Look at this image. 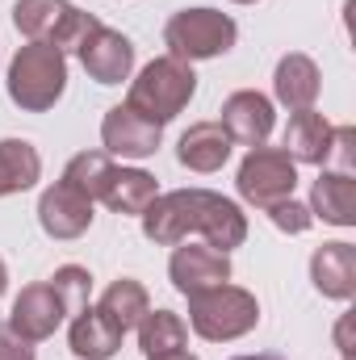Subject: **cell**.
<instances>
[{"label": "cell", "mask_w": 356, "mask_h": 360, "mask_svg": "<svg viewBox=\"0 0 356 360\" xmlns=\"http://www.w3.org/2000/svg\"><path fill=\"white\" fill-rule=\"evenodd\" d=\"M168 276L184 297H193V293H205V289H218L231 281V256L210 248V243L205 248H193V243L180 248L177 243V252L168 260Z\"/></svg>", "instance_id": "4fadbf2b"}, {"label": "cell", "mask_w": 356, "mask_h": 360, "mask_svg": "<svg viewBox=\"0 0 356 360\" xmlns=\"http://www.w3.org/2000/svg\"><path fill=\"white\" fill-rule=\"evenodd\" d=\"M231 360H285V356H272V352H260V356H231Z\"/></svg>", "instance_id": "f546056e"}, {"label": "cell", "mask_w": 356, "mask_h": 360, "mask_svg": "<svg viewBox=\"0 0 356 360\" xmlns=\"http://www.w3.org/2000/svg\"><path fill=\"white\" fill-rule=\"evenodd\" d=\"M147 360H197V356H189V352H168V356H147Z\"/></svg>", "instance_id": "f1b7e54d"}, {"label": "cell", "mask_w": 356, "mask_h": 360, "mask_svg": "<svg viewBox=\"0 0 356 360\" xmlns=\"http://www.w3.org/2000/svg\"><path fill=\"white\" fill-rule=\"evenodd\" d=\"M235 4H256V0H235Z\"/></svg>", "instance_id": "1f68e13d"}, {"label": "cell", "mask_w": 356, "mask_h": 360, "mask_svg": "<svg viewBox=\"0 0 356 360\" xmlns=\"http://www.w3.org/2000/svg\"><path fill=\"white\" fill-rule=\"evenodd\" d=\"M92 201L72 188L68 180H55L42 197H38V222L51 239H80L84 231L92 226Z\"/></svg>", "instance_id": "30bf717a"}, {"label": "cell", "mask_w": 356, "mask_h": 360, "mask_svg": "<svg viewBox=\"0 0 356 360\" xmlns=\"http://www.w3.org/2000/svg\"><path fill=\"white\" fill-rule=\"evenodd\" d=\"M42 176V160L25 139H0V197L25 193Z\"/></svg>", "instance_id": "7402d4cb"}, {"label": "cell", "mask_w": 356, "mask_h": 360, "mask_svg": "<svg viewBox=\"0 0 356 360\" xmlns=\"http://www.w3.org/2000/svg\"><path fill=\"white\" fill-rule=\"evenodd\" d=\"M76 55H80L84 72H89L96 84H122L134 72V42L126 34L109 30V25H96Z\"/></svg>", "instance_id": "7c38bea8"}, {"label": "cell", "mask_w": 356, "mask_h": 360, "mask_svg": "<svg viewBox=\"0 0 356 360\" xmlns=\"http://www.w3.org/2000/svg\"><path fill=\"white\" fill-rule=\"evenodd\" d=\"M51 285L59 289L68 314H80V310L92 302V276H89V269H80V264H63V269H55Z\"/></svg>", "instance_id": "d4e9b609"}, {"label": "cell", "mask_w": 356, "mask_h": 360, "mask_svg": "<svg viewBox=\"0 0 356 360\" xmlns=\"http://www.w3.org/2000/svg\"><path fill=\"white\" fill-rule=\"evenodd\" d=\"M68 89V55L42 42H25L8 63V101L25 113H46Z\"/></svg>", "instance_id": "7a4b0ae2"}, {"label": "cell", "mask_w": 356, "mask_h": 360, "mask_svg": "<svg viewBox=\"0 0 356 360\" xmlns=\"http://www.w3.org/2000/svg\"><path fill=\"white\" fill-rule=\"evenodd\" d=\"M96 310L105 314V323L113 327V331H134L139 323H143V314L151 310V293H147V285L143 281H134V276H122V281H113L105 293H101V302H96Z\"/></svg>", "instance_id": "d6986e66"}, {"label": "cell", "mask_w": 356, "mask_h": 360, "mask_svg": "<svg viewBox=\"0 0 356 360\" xmlns=\"http://www.w3.org/2000/svg\"><path fill=\"white\" fill-rule=\"evenodd\" d=\"M327 172L356 176V130L352 126H331V151H327Z\"/></svg>", "instance_id": "484cf974"}, {"label": "cell", "mask_w": 356, "mask_h": 360, "mask_svg": "<svg viewBox=\"0 0 356 360\" xmlns=\"http://www.w3.org/2000/svg\"><path fill=\"white\" fill-rule=\"evenodd\" d=\"M193 92H197L193 63H180L172 55H164V59H151V63L139 72V80L130 84L126 105H130L134 113H143L147 122L168 126L180 109L193 101Z\"/></svg>", "instance_id": "277c9868"}, {"label": "cell", "mask_w": 356, "mask_h": 360, "mask_svg": "<svg viewBox=\"0 0 356 360\" xmlns=\"http://www.w3.org/2000/svg\"><path fill=\"white\" fill-rule=\"evenodd\" d=\"M319 89H323V76H319L314 59L302 51H289L272 72V92L285 109H314Z\"/></svg>", "instance_id": "9a60e30c"}, {"label": "cell", "mask_w": 356, "mask_h": 360, "mask_svg": "<svg viewBox=\"0 0 356 360\" xmlns=\"http://www.w3.org/2000/svg\"><path fill=\"white\" fill-rule=\"evenodd\" d=\"M68 319V306L59 297V289L51 281H38V285H25L13 302V314H8V327L30 340V344H42L59 331V323Z\"/></svg>", "instance_id": "ba28073f"}, {"label": "cell", "mask_w": 356, "mask_h": 360, "mask_svg": "<svg viewBox=\"0 0 356 360\" xmlns=\"http://www.w3.org/2000/svg\"><path fill=\"white\" fill-rule=\"evenodd\" d=\"M160 197V188H155V176L151 172H143V168H109V176L101 184V193H96V201H105L113 214H134V218H143V210L151 205Z\"/></svg>", "instance_id": "ac0fdd59"}, {"label": "cell", "mask_w": 356, "mask_h": 360, "mask_svg": "<svg viewBox=\"0 0 356 360\" xmlns=\"http://www.w3.org/2000/svg\"><path fill=\"white\" fill-rule=\"evenodd\" d=\"M109 168H113V160H109L105 151H80V155H72V164L63 168V180H68L72 188H80L89 201H96V193H101V184L109 176Z\"/></svg>", "instance_id": "cb8c5ba5"}, {"label": "cell", "mask_w": 356, "mask_h": 360, "mask_svg": "<svg viewBox=\"0 0 356 360\" xmlns=\"http://www.w3.org/2000/svg\"><path fill=\"white\" fill-rule=\"evenodd\" d=\"M218 126L231 134V143H243V147H265V139L276 126V113H272V101L256 89H239L222 101V117Z\"/></svg>", "instance_id": "8fae6325"}, {"label": "cell", "mask_w": 356, "mask_h": 360, "mask_svg": "<svg viewBox=\"0 0 356 360\" xmlns=\"http://www.w3.org/2000/svg\"><path fill=\"white\" fill-rule=\"evenodd\" d=\"M310 281L323 297L348 302L356 297V248L352 243H323L310 256Z\"/></svg>", "instance_id": "5bb4252c"}, {"label": "cell", "mask_w": 356, "mask_h": 360, "mask_svg": "<svg viewBox=\"0 0 356 360\" xmlns=\"http://www.w3.org/2000/svg\"><path fill=\"white\" fill-rule=\"evenodd\" d=\"M235 188L248 205L256 210H272L276 201H289L293 188H298V164L281 151V147H252L248 160L239 164V176Z\"/></svg>", "instance_id": "52a82bcc"}, {"label": "cell", "mask_w": 356, "mask_h": 360, "mask_svg": "<svg viewBox=\"0 0 356 360\" xmlns=\"http://www.w3.org/2000/svg\"><path fill=\"white\" fill-rule=\"evenodd\" d=\"M4 285H8V269H4V260H0V293H4Z\"/></svg>", "instance_id": "4dcf8cb0"}, {"label": "cell", "mask_w": 356, "mask_h": 360, "mask_svg": "<svg viewBox=\"0 0 356 360\" xmlns=\"http://www.w3.org/2000/svg\"><path fill=\"white\" fill-rule=\"evenodd\" d=\"M189 231L205 235L210 248L231 256L248 239V214L231 197L210 193V188H172V193H160L143 210V235L160 248L184 243Z\"/></svg>", "instance_id": "6da1fadb"}, {"label": "cell", "mask_w": 356, "mask_h": 360, "mask_svg": "<svg viewBox=\"0 0 356 360\" xmlns=\"http://www.w3.org/2000/svg\"><path fill=\"white\" fill-rule=\"evenodd\" d=\"M189 344V327L172 310H147L139 323V348L143 356H168V352H184Z\"/></svg>", "instance_id": "603a6c76"}, {"label": "cell", "mask_w": 356, "mask_h": 360, "mask_svg": "<svg viewBox=\"0 0 356 360\" xmlns=\"http://www.w3.org/2000/svg\"><path fill=\"white\" fill-rule=\"evenodd\" d=\"M256 323H260V302H256L252 289L218 285V289H205V293L189 297V327L205 344L243 340L248 331H256Z\"/></svg>", "instance_id": "3957f363"}, {"label": "cell", "mask_w": 356, "mask_h": 360, "mask_svg": "<svg viewBox=\"0 0 356 360\" xmlns=\"http://www.w3.org/2000/svg\"><path fill=\"white\" fill-rule=\"evenodd\" d=\"M293 164H314L323 168L327 164V151H331V122L314 109H293L289 126H285V147H281Z\"/></svg>", "instance_id": "2e32d148"}, {"label": "cell", "mask_w": 356, "mask_h": 360, "mask_svg": "<svg viewBox=\"0 0 356 360\" xmlns=\"http://www.w3.org/2000/svg\"><path fill=\"white\" fill-rule=\"evenodd\" d=\"M268 218H272V226L276 231H285V235H306L310 231V222H314V214H310V205H302V201H276L272 210H268Z\"/></svg>", "instance_id": "4316f807"}, {"label": "cell", "mask_w": 356, "mask_h": 360, "mask_svg": "<svg viewBox=\"0 0 356 360\" xmlns=\"http://www.w3.org/2000/svg\"><path fill=\"white\" fill-rule=\"evenodd\" d=\"M0 360H34V344L21 340L8 323H0Z\"/></svg>", "instance_id": "83f0119b"}, {"label": "cell", "mask_w": 356, "mask_h": 360, "mask_svg": "<svg viewBox=\"0 0 356 360\" xmlns=\"http://www.w3.org/2000/svg\"><path fill=\"white\" fill-rule=\"evenodd\" d=\"M310 214L327 226H356V176L323 172L310 188Z\"/></svg>", "instance_id": "ffe728a7"}, {"label": "cell", "mask_w": 356, "mask_h": 360, "mask_svg": "<svg viewBox=\"0 0 356 360\" xmlns=\"http://www.w3.org/2000/svg\"><path fill=\"white\" fill-rule=\"evenodd\" d=\"M68 344L80 360H109L122 348V331H113L105 323V314L96 306H84L80 314H72V331H68Z\"/></svg>", "instance_id": "44dd1931"}, {"label": "cell", "mask_w": 356, "mask_h": 360, "mask_svg": "<svg viewBox=\"0 0 356 360\" xmlns=\"http://www.w3.org/2000/svg\"><path fill=\"white\" fill-rule=\"evenodd\" d=\"M231 134L218 126V122H193L184 134H180L177 160L189 172H218L227 160H231Z\"/></svg>", "instance_id": "e0dca14e"}, {"label": "cell", "mask_w": 356, "mask_h": 360, "mask_svg": "<svg viewBox=\"0 0 356 360\" xmlns=\"http://www.w3.org/2000/svg\"><path fill=\"white\" fill-rule=\"evenodd\" d=\"M13 25L30 42L55 46V51H80L84 38L101 25L92 13L76 8L72 0H17L13 4Z\"/></svg>", "instance_id": "5b68a950"}, {"label": "cell", "mask_w": 356, "mask_h": 360, "mask_svg": "<svg viewBox=\"0 0 356 360\" xmlns=\"http://www.w3.org/2000/svg\"><path fill=\"white\" fill-rule=\"evenodd\" d=\"M101 143L105 155H122V160H147L160 151L164 143V126L147 122L143 113H134L130 105H113L101 122Z\"/></svg>", "instance_id": "9c48e42d"}, {"label": "cell", "mask_w": 356, "mask_h": 360, "mask_svg": "<svg viewBox=\"0 0 356 360\" xmlns=\"http://www.w3.org/2000/svg\"><path fill=\"white\" fill-rule=\"evenodd\" d=\"M235 38H239V25L218 8H180L164 25V46L180 63L218 59L235 46Z\"/></svg>", "instance_id": "8992f818"}]
</instances>
